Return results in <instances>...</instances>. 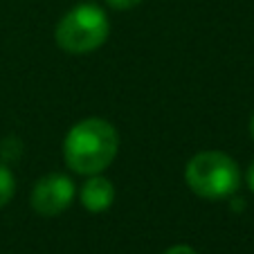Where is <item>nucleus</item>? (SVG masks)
Returning <instances> with one entry per match:
<instances>
[{"instance_id":"nucleus-10","label":"nucleus","mask_w":254,"mask_h":254,"mask_svg":"<svg viewBox=\"0 0 254 254\" xmlns=\"http://www.w3.org/2000/svg\"><path fill=\"white\" fill-rule=\"evenodd\" d=\"M250 135H252V139H254V115H252V120H250Z\"/></svg>"},{"instance_id":"nucleus-4","label":"nucleus","mask_w":254,"mask_h":254,"mask_svg":"<svg viewBox=\"0 0 254 254\" xmlns=\"http://www.w3.org/2000/svg\"><path fill=\"white\" fill-rule=\"evenodd\" d=\"M74 198V183L63 173H50L34 185L32 207L41 216H57L70 207Z\"/></svg>"},{"instance_id":"nucleus-6","label":"nucleus","mask_w":254,"mask_h":254,"mask_svg":"<svg viewBox=\"0 0 254 254\" xmlns=\"http://www.w3.org/2000/svg\"><path fill=\"white\" fill-rule=\"evenodd\" d=\"M14 189H16V183H14L11 171L5 167V164H0V207L7 205V202L11 200Z\"/></svg>"},{"instance_id":"nucleus-3","label":"nucleus","mask_w":254,"mask_h":254,"mask_svg":"<svg viewBox=\"0 0 254 254\" xmlns=\"http://www.w3.org/2000/svg\"><path fill=\"white\" fill-rule=\"evenodd\" d=\"M111 32L108 16L101 7L92 2L70 9L57 25V43L70 54H88L104 45Z\"/></svg>"},{"instance_id":"nucleus-2","label":"nucleus","mask_w":254,"mask_h":254,"mask_svg":"<svg viewBox=\"0 0 254 254\" xmlns=\"http://www.w3.org/2000/svg\"><path fill=\"white\" fill-rule=\"evenodd\" d=\"M185 180L196 196L207 200L230 198L241 185V171L236 162L221 151H202L189 160Z\"/></svg>"},{"instance_id":"nucleus-7","label":"nucleus","mask_w":254,"mask_h":254,"mask_svg":"<svg viewBox=\"0 0 254 254\" xmlns=\"http://www.w3.org/2000/svg\"><path fill=\"white\" fill-rule=\"evenodd\" d=\"M106 2L115 9H130V7H137L142 0H106Z\"/></svg>"},{"instance_id":"nucleus-9","label":"nucleus","mask_w":254,"mask_h":254,"mask_svg":"<svg viewBox=\"0 0 254 254\" xmlns=\"http://www.w3.org/2000/svg\"><path fill=\"white\" fill-rule=\"evenodd\" d=\"M248 187L254 191V162L250 164V169H248Z\"/></svg>"},{"instance_id":"nucleus-1","label":"nucleus","mask_w":254,"mask_h":254,"mask_svg":"<svg viewBox=\"0 0 254 254\" xmlns=\"http://www.w3.org/2000/svg\"><path fill=\"white\" fill-rule=\"evenodd\" d=\"M120 137L111 122L90 117L74 124L65 135L63 155L67 167L81 176H97L117 155Z\"/></svg>"},{"instance_id":"nucleus-5","label":"nucleus","mask_w":254,"mask_h":254,"mask_svg":"<svg viewBox=\"0 0 254 254\" xmlns=\"http://www.w3.org/2000/svg\"><path fill=\"white\" fill-rule=\"evenodd\" d=\"M113 198H115V189H113L111 180L99 176H92L86 185L81 187V202L88 211H106L113 205Z\"/></svg>"},{"instance_id":"nucleus-8","label":"nucleus","mask_w":254,"mask_h":254,"mask_svg":"<svg viewBox=\"0 0 254 254\" xmlns=\"http://www.w3.org/2000/svg\"><path fill=\"white\" fill-rule=\"evenodd\" d=\"M164 254H198V252L193 248H189V245H173Z\"/></svg>"}]
</instances>
